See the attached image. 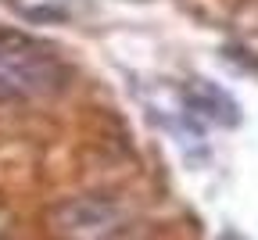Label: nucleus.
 I'll return each instance as SVG.
<instances>
[{"label":"nucleus","mask_w":258,"mask_h":240,"mask_svg":"<svg viewBox=\"0 0 258 240\" xmlns=\"http://www.w3.org/2000/svg\"><path fill=\"white\" fill-rule=\"evenodd\" d=\"M61 79L64 68L43 43L0 32V100H32L54 93Z\"/></svg>","instance_id":"nucleus-1"},{"label":"nucleus","mask_w":258,"mask_h":240,"mask_svg":"<svg viewBox=\"0 0 258 240\" xmlns=\"http://www.w3.org/2000/svg\"><path fill=\"white\" fill-rule=\"evenodd\" d=\"M54 233L64 240H118L125 233V215L115 201L104 197H79L54 208Z\"/></svg>","instance_id":"nucleus-2"},{"label":"nucleus","mask_w":258,"mask_h":240,"mask_svg":"<svg viewBox=\"0 0 258 240\" xmlns=\"http://www.w3.org/2000/svg\"><path fill=\"white\" fill-rule=\"evenodd\" d=\"M183 108H186L183 115L194 122H215V126H237L240 122L237 100L208 79H198L194 86L183 90Z\"/></svg>","instance_id":"nucleus-3"},{"label":"nucleus","mask_w":258,"mask_h":240,"mask_svg":"<svg viewBox=\"0 0 258 240\" xmlns=\"http://www.w3.org/2000/svg\"><path fill=\"white\" fill-rule=\"evenodd\" d=\"M15 8L29 22H61V18H69V11H64L61 0H18Z\"/></svg>","instance_id":"nucleus-4"},{"label":"nucleus","mask_w":258,"mask_h":240,"mask_svg":"<svg viewBox=\"0 0 258 240\" xmlns=\"http://www.w3.org/2000/svg\"><path fill=\"white\" fill-rule=\"evenodd\" d=\"M219 240H244V236H240V233H230V229H226V233H222Z\"/></svg>","instance_id":"nucleus-5"}]
</instances>
